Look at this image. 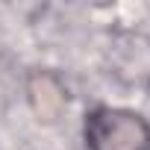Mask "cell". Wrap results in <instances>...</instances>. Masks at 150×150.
Listing matches in <instances>:
<instances>
[{
  "label": "cell",
  "instance_id": "1",
  "mask_svg": "<svg viewBox=\"0 0 150 150\" xmlns=\"http://www.w3.org/2000/svg\"><path fill=\"white\" fill-rule=\"evenodd\" d=\"M86 138L91 150H147L150 129L147 124L121 109H97L86 124Z\"/></svg>",
  "mask_w": 150,
  "mask_h": 150
}]
</instances>
